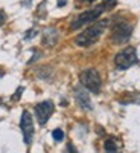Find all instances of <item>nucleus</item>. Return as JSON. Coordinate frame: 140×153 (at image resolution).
<instances>
[{"label": "nucleus", "mask_w": 140, "mask_h": 153, "mask_svg": "<svg viewBox=\"0 0 140 153\" xmlns=\"http://www.w3.org/2000/svg\"><path fill=\"white\" fill-rule=\"evenodd\" d=\"M108 22L110 20H96L88 28H85L79 35H76L75 43L78 46H81V48H88V46L95 45L100 38V35L104 34L105 28L108 26Z\"/></svg>", "instance_id": "1"}, {"label": "nucleus", "mask_w": 140, "mask_h": 153, "mask_svg": "<svg viewBox=\"0 0 140 153\" xmlns=\"http://www.w3.org/2000/svg\"><path fill=\"white\" fill-rule=\"evenodd\" d=\"M133 23L126 22V20H116L113 22L111 26V42L116 45H123L131 38L133 34Z\"/></svg>", "instance_id": "2"}, {"label": "nucleus", "mask_w": 140, "mask_h": 153, "mask_svg": "<svg viewBox=\"0 0 140 153\" xmlns=\"http://www.w3.org/2000/svg\"><path fill=\"white\" fill-rule=\"evenodd\" d=\"M79 81L81 86L84 89H87L88 92L92 94H99L100 92V87H102V78L96 69L90 68V69H84L79 74Z\"/></svg>", "instance_id": "3"}, {"label": "nucleus", "mask_w": 140, "mask_h": 153, "mask_svg": "<svg viewBox=\"0 0 140 153\" xmlns=\"http://www.w3.org/2000/svg\"><path fill=\"white\" fill-rule=\"evenodd\" d=\"M139 61L137 58V49L134 46H126L122 51L114 55V66H116L119 71H126L131 66H134Z\"/></svg>", "instance_id": "4"}, {"label": "nucleus", "mask_w": 140, "mask_h": 153, "mask_svg": "<svg viewBox=\"0 0 140 153\" xmlns=\"http://www.w3.org/2000/svg\"><path fill=\"white\" fill-rule=\"evenodd\" d=\"M104 11H107V9L104 8L102 3H100V5L96 6V8H92V9H87V11L81 12V14L70 23V28H72L73 31H76V29L85 26V25H88V23H95L100 16H102Z\"/></svg>", "instance_id": "5"}, {"label": "nucleus", "mask_w": 140, "mask_h": 153, "mask_svg": "<svg viewBox=\"0 0 140 153\" xmlns=\"http://www.w3.org/2000/svg\"><path fill=\"white\" fill-rule=\"evenodd\" d=\"M20 129L23 133L24 144L31 146L32 139H34V120H32V115L29 113V110H23L21 120H20Z\"/></svg>", "instance_id": "6"}, {"label": "nucleus", "mask_w": 140, "mask_h": 153, "mask_svg": "<svg viewBox=\"0 0 140 153\" xmlns=\"http://www.w3.org/2000/svg\"><path fill=\"white\" fill-rule=\"evenodd\" d=\"M34 110H35V117H37L38 124H40V126H44V124L49 121L50 115H52V113H54V110H55L54 101H50V100L41 101V103L35 104Z\"/></svg>", "instance_id": "7"}, {"label": "nucleus", "mask_w": 140, "mask_h": 153, "mask_svg": "<svg viewBox=\"0 0 140 153\" xmlns=\"http://www.w3.org/2000/svg\"><path fill=\"white\" fill-rule=\"evenodd\" d=\"M73 94H75L76 104H78L82 110H93V104H92L90 95L87 94V91L82 86H76L73 89Z\"/></svg>", "instance_id": "8"}, {"label": "nucleus", "mask_w": 140, "mask_h": 153, "mask_svg": "<svg viewBox=\"0 0 140 153\" xmlns=\"http://www.w3.org/2000/svg\"><path fill=\"white\" fill-rule=\"evenodd\" d=\"M58 38H59V34H58V29L56 28H46L43 31V45L47 46V48H52L58 43Z\"/></svg>", "instance_id": "9"}, {"label": "nucleus", "mask_w": 140, "mask_h": 153, "mask_svg": "<svg viewBox=\"0 0 140 153\" xmlns=\"http://www.w3.org/2000/svg\"><path fill=\"white\" fill-rule=\"evenodd\" d=\"M122 143L119 141V138L116 136H110L105 139L104 143V150L105 153H122Z\"/></svg>", "instance_id": "10"}, {"label": "nucleus", "mask_w": 140, "mask_h": 153, "mask_svg": "<svg viewBox=\"0 0 140 153\" xmlns=\"http://www.w3.org/2000/svg\"><path fill=\"white\" fill-rule=\"evenodd\" d=\"M122 104H130V103H137L140 104V94H128L126 98H120L119 100Z\"/></svg>", "instance_id": "11"}, {"label": "nucleus", "mask_w": 140, "mask_h": 153, "mask_svg": "<svg viewBox=\"0 0 140 153\" xmlns=\"http://www.w3.org/2000/svg\"><path fill=\"white\" fill-rule=\"evenodd\" d=\"M52 138L55 139L56 143H61L62 139H64V132H62L61 129H55V130L52 132Z\"/></svg>", "instance_id": "12"}, {"label": "nucleus", "mask_w": 140, "mask_h": 153, "mask_svg": "<svg viewBox=\"0 0 140 153\" xmlns=\"http://www.w3.org/2000/svg\"><path fill=\"white\" fill-rule=\"evenodd\" d=\"M37 34H38L37 28H31V29H28L26 32H24L23 38H24V40H32L34 37H37Z\"/></svg>", "instance_id": "13"}, {"label": "nucleus", "mask_w": 140, "mask_h": 153, "mask_svg": "<svg viewBox=\"0 0 140 153\" xmlns=\"http://www.w3.org/2000/svg\"><path fill=\"white\" fill-rule=\"evenodd\" d=\"M116 3H117V0H104V2H102V5H104L105 9L114 8V5H116Z\"/></svg>", "instance_id": "14"}, {"label": "nucleus", "mask_w": 140, "mask_h": 153, "mask_svg": "<svg viewBox=\"0 0 140 153\" xmlns=\"http://www.w3.org/2000/svg\"><path fill=\"white\" fill-rule=\"evenodd\" d=\"M23 91H24V87H23V86H20V87L17 89V91H15V94H14V97H12V100H14V101H18V100L21 98Z\"/></svg>", "instance_id": "15"}, {"label": "nucleus", "mask_w": 140, "mask_h": 153, "mask_svg": "<svg viewBox=\"0 0 140 153\" xmlns=\"http://www.w3.org/2000/svg\"><path fill=\"white\" fill-rule=\"evenodd\" d=\"M64 153H79L78 150H76V147L72 144V143H67V146H66V150H64Z\"/></svg>", "instance_id": "16"}, {"label": "nucleus", "mask_w": 140, "mask_h": 153, "mask_svg": "<svg viewBox=\"0 0 140 153\" xmlns=\"http://www.w3.org/2000/svg\"><path fill=\"white\" fill-rule=\"evenodd\" d=\"M6 22V12L5 11H0V26H3Z\"/></svg>", "instance_id": "17"}, {"label": "nucleus", "mask_w": 140, "mask_h": 153, "mask_svg": "<svg viewBox=\"0 0 140 153\" xmlns=\"http://www.w3.org/2000/svg\"><path fill=\"white\" fill-rule=\"evenodd\" d=\"M40 55H41V54H40V52H38V51H37V52H34V55H32V58H31V60L28 61V65H32V63H34V61H37V60H38V57H40Z\"/></svg>", "instance_id": "18"}, {"label": "nucleus", "mask_w": 140, "mask_h": 153, "mask_svg": "<svg viewBox=\"0 0 140 153\" xmlns=\"http://www.w3.org/2000/svg\"><path fill=\"white\" fill-rule=\"evenodd\" d=\"M67 2H66V0H59V2H58V6H64Z\"/></svg>", "instance_id": "19"}, {"label": "nucleus", "mask_w": 140, "mask_h": 153, "mask_svg": "<svg viewBox=\"0 0 140 153\" xmlns=\"http://www.w3.org/2000/svg\"><path fill=\"white\" fill-rule=\"evenodd\" d=\"M81 2H85V3H93V2H96V0H81Z\"/></svg>", "instance_id": "20"}]
</instances>
